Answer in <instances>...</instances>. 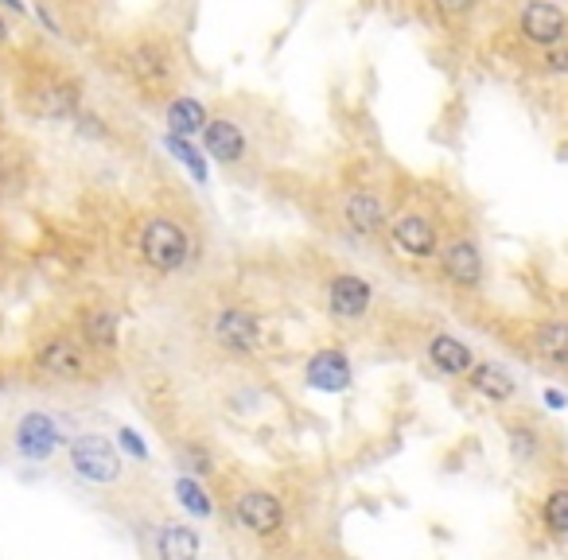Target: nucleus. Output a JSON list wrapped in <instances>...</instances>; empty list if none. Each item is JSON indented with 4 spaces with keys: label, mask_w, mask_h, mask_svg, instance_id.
Here are the masks:
<instances>
[{
    "label": "nucleus",
    "mask_w": 568,
    "mask_h": 560,
    "mask_svg": "<svg viewBox=\"0 0 568 560\" xmlns=\"http://www.w3.org/2000/svg\"><path fill=\"white\" fill-rule=\"evenodd\" d=\"M518 32L526 35L530 43L537 47H557V43H565L568 35V16L557 8V4H549V0H530L526 8H522V16H518Z\"/></svg>",
    "instance_id": "6"
},
{
    "label": "nucleus",
    "mask_w": 568,
    "mask_h": 560,
    "mask_svg": "<svg viewBox=\"0 0 568 560\" xmlns=\"http://www.w3.org/2000/svg\"><path fill=\"white\" fill-rule=\"evenodd\" d=\"M440 265H444V277L460 288H479L483 284V253L479 245L460 238V242H448L440 249Z\"/></svg>",
    "instance_id": "10"
},
{
    "label": "nucleus",
    "mask_w": 568,
    "mask_h": 560,
    "mask_svg": "<svg viewBox=\"0 0 568 560\" xmlns=\"http://www.w3.org/2000/svg\"><path fill=\"white\" fill-rule=\"evenodd\" d=\"M164 148H168V152H176V160H179V164H183V168H187V172L195 175L199 183L207 179V160H203V156H199V152L191 148V140L172 137V133H168V137H164Z\"/></svg>",
    "instance_id": "24"
},
{
    "label": "nucleus",
    "mask_w": 568,
    "mask_h": 560,
    "mask_svg": "<svg viewBox=\"0 0 568 560\" xmlns=\"http://www.w3.org/2000/svg\"><path fill=\"white\" fill-rule=\"evenodd\" d=\"M117 436H121V448H125L129 455H137V459H148V448H144V440L137 436V432H133V428H121Z\"/></svg>",
    "instance_id": "27"
},
{
    "label": "nucleus",
    "mask_w": 568,
    "mask_h": 560,
    "mask_svg": "<svg viewBox=\"0 0 568 560\" xmlns=\"http://www.w3.org/2000/svg\"><path fill=\"white\" fill-rule=\"evenodd\" d=\"M176 498H179V506H183L187 514H195V518H211V514H214L211 494H207V487H203L195 475H179V479H176Z\"/></svg>",
    "instance_id": "20"
},
{
    "label": "nucleus",
    "mask_w": 568,
    "mask_h": 560,
    "mask_svg": "<svg viewBox=\"0 0 568 560\" xmlns=\"http://www.w3.org/2000/svg\"><path fill=\"white\" fill-rule=\"evenodd\" d=\"M71 467L78 479H86V483H117L121 479V455L117 448L109 444L106 436H98V432H86V436H78L71 444Z\"/></svg>",
    "instance_id": "2"
},
{
    "label": "nucleus",
    "mask_w": 568,
    "mask_h": 560,
    "mask_svg": "<svg viewBox=\"0 0 568 560\" xmlns=\"http://www.w3.org/2000/svg\"><path fill=\"white\" fill-rule=\"evenodd\" d=\"M304 374H308V385L320 389V393H343L351 385L355 370H351V358L343 350H320V354H312Z\"/></svg>",
    "instance_id": "12"
},
{
    "label": "nucleus",
    "mask_w": 568,
    "mask_h": 560,
    "mask_svg": "<svg viewBox=\"0 0 568 560\" xmlns=\"http://www.w3.org/2000/svg\"><path fill=\"white\" fill-rule=\"evenodd\" d=\"M261 319L249 312V308H222L214 315V343L234 354V358H246V354H257L261 350Z\"/></svg>",
    "instance_id": "3"
},
{
    "label": "nucleus",
    "mask_w": 568,
    "mask_h": 560,
    "mask_svg": "<svg viewBox=\"0 0 568 560\" xmlns=\"http://www.w3.org/2000/svg\"><path fill=\"white\" fill-rule=\"evenodd\" d=\"M4 35H8V28H4V20H0V43H4Z\"/></svg>",
    "instance_id": "31"
},
{
    "label": "nucleus",
    "mask_w": 568,
    "mask_h": 560,
    "mask_svg": "<svg viewBox=\"0 0 568 560\" xmlns=\"http://www.w3.org/2000/svg\"><path fill=\"white\" fill-rule=\"evenodd\" d=\"M370 304H374V288H370L366 277H358V273L331 277V284H327V312L335 315V319H343V323L366 319Z\"/></svg>",
    "instance_id": "5"
},
{
    "label": "nucleus",
    "mask_w": 568,
    "mask_h": 560,
    "mask_svg": "<svg viewBox=\"0 0 568 560\" xmlns=\"http://www.w3.org/2000/svg\"><path fill=\"white\" fill-rule=\"evenodd\" d=\"M545 67L553 70V74H568V47H549V55H545Z\"/></svg>",
    "instance_id": "28"
},
{
    "label": "nucleus",
    "mask_w": 568,
    "mask_h": 560,
    "mask_svg": "<svg viewBox=\"0 0 568 560\" xmlns=\"http://www.w3.org/2000/svg\"><path fill=\"white\" fill-rule=\"evenodd\" d=\"M234 518L253 537H277L284 529V506L273 490H242L234 498Z\"/></svg>",
    "instance_id": "4"
},
{
    "label": "nucleus",
    "mask_w": 568,
    "mask_h": 560,
    "mask_svg": "<svg viewBox=\"0 0 568 560\" xmlns=\"http://www.w3.org/2000/svg\"><path fill=\"white\" fill-rule=\"evenodd\" d=\"M390 238H393V245H397L405 257H413V261H428V257H436V253H440L436 226L428 222L425 214H417V210H409V214L393 218Z\"/></svg>",
    "instance_id": "7"
},
{
    "label": "nucleus",
    "mask_w": 568,
    "mask_h": 560,
    "mask_svg": "<svg viewBox=\"0 0 568 560\" xmlns=\"http://www.w3.org/2000/svg\"><path fill=\"white\" fill-rule=\"evenodd\" d=\"M36 366L43 374H51V378H63V382H78V378H86V350L82 343H74V339H47L36 354Z\"/></svg>",
    "instance_id": "8"
},
{
    "label": "nucleus",
    "mask_w": 568,
    "mask_h": 560,
    "mask_svg": "<svg viewBox=\"0 0 568 560\" xmlns=\"http://www.w3.org/2000/svg\"><path fill=\"white\" fill-rule=\"evenodd\" d=\"M156 560H199L203 553V537L199 529H191L187 522H164L156 529Z\"/></svg>",
    "instance_id": "13"
},
{
    "label": "nucleus",
    "mask_w": 568,
    "mask_h": 560,
    "mask_svg": "<svg viewBox=\"0 0 568 560\" xmlns=\"http://www.w3.org/2000/svg\"><path fill=\"white\" fill-rule=\"evenodd\" d=\"M141 257L156 273H176L191 257V238L176 218H148L141 230Z\"/></svg>",
    "instance_id": "1"
},
{
    "label": "nucleus",
    "mask_w": 568,
    "mask_h": 560,
    "mask_svg": "<svg viewBox=\"0 0 568 560\" xmlns=\"http://www.w3.org/2000/svg\"><path fill=\"white\" fill-rule=\"evenodd\" d=\"M343 222H347V230H355L358 238H378L386 230L390 214H386V203L374 191H355V195L343 199Z\"/></svg>",
    "instance_id": "9"
},
{
    "label": "nucleus",
    "mask_w": 568,
    "mask_h": 560,
    "mask_svg": "<svg viewBox=\"0 0 568 560\" xmlns=\"http://www.w3.org/2000/svg\"><path fill=\"white\" fill-rule=\"evenodd\" d=\"M117 323H121L117 312H109V308H90L86 319H82V339L98 350H113L117 347Z\"/></svg>",
    "instance_id": "19"
},
{
    "label": "nucleus",
    "mask_w": 568,
    "mask_h": 560,
    "mask_svg": "<svg viewBox=\"0 0 568 560\" xmlns=\"http://www.w3.org/2000/svg\"><path fill=\"white\" fill-rule=\"evenodd\" d=\"M179 459H183V467H187L195 479H207V475L214 471L211 452H207V448H199V444H187V448L179 452Z\"/></svg>",
    "instance_id": "26"
},
{
    "label": "nucleus",
    "mask_w": 568,
    "mask_h": 560,
    "mask_svg": "<svg viewBox=\"0 0 568 560\" xmlns=\"http://www.w3.org/2000/svg\"><path fill=\"white\" fill-rule=\"evenodd\" d=\"M129 67H133V74L141 78V82H164L168 78V55L160 51V47H152V43H144V47H137L133 51V59H129Z\"/></svg>",
    "instance_id": "21"
},
{
    "label": "nucleus",
    "mask_w": 568,
    "mask_h": 560,
    "mask_svg": "<svg viewBox=\"0 0 568 560\" xmlns=\"http://www.w3.org/2000/svg\"><path fill=\"white\" fill-rule=\"evenodd\" d=\"M203 144H207V152H211L214 160H222V164H238V160L246 156V133H242L234 121H226V117L207 121Z\"/></svg>",
    "instance_id": "14"
},
{
    "label": "nucleus",
    "mask_w": 568,
    "mask_h": 560,
    "mask_svg": "<svg viewBox=\"0 0 568 560\" xmlns=\"http://www.w3.org/2000/svg\"><path fill=\"white\" fill-rule=\"evenodd\" d=\"M541 525L553 537H568V487H557L541 506Z\"/></svg>",
    "instance_id": "23"
},
{
    "label": "nucleus",
    "mask_w": 568,
    "mask_h": 560,
    "mask_svg": "<svg viewBox=\"0 0 568 560\" xmlns=\"http://www.w3.org/2000/svg\"><path fill=\"white\" fill-rule=\"evenodd\" d=\"M74 105H78V90L67 86V82H51V86H43V90H39L36 109L43 113V117H67Z\"/></svg>",
    "instance_id": "22"
},
{
    "label": "nucleus",
    "mask_w": 568,
    "mask_h": 560,
    "mask_svg": "<svg viewBox=\"0 0 568 560\" xmlns=\"http://www.w3.org/2000/svg\"><path fill=\"white\" fill-rule=\"evenodd\" d=\"M545 405H549V409H565L568 397L561 393V389H545Z\"/></svg>",
    "instance_id": "30"
},
{
    "label": "nucleus",
    "mask_w": 568,
    "mask_h": 560,
    "mask_svg": "<svg viewBox=\"0 0 568 560\" xmlns=\"http://www.w3.org/2000/svg\"><path fill=\"white\" fill-rule=\"evenodd\" d=\"M533 350L553 366H568V323H561V319L541 323L533 331Z\"/></svg>",
    "instance_id": "18"
},
{
    "label": "nucleus",
    "mask_w": 568,
    "mask_h": 560,
    "mask_svg": "<svg viewBox=\"0 0 568 560\" xmlns=\"http://www.w3.org/2000/svg\"><path fill=\"white\" fill-rule=\"evenodd\" d=\"M467 382H471V389H475L479 397H487V401H495V405L510 401L514 389H518L514 378H510V370L498 366V362H475V366L467 370Z\"/></svg>",
    "instance_id": "16"
},
{
    "label": "nucleus",
    "mask_w": 568,
    "mask_h": 560,
    "mask_svg": "<svg viewBox=\"0 0 568 560\" xmlns=\"http://www.w3.org/2000/svg\"><path fill=\"white\" fill-rule=\"evenodd\" d=\"M428 362H432L440 374H448V378H467V370L475 366V354H471L467 343H460L456 335H436V339L428 343Z\"/></svg>",
    "instance_id": "15"
},
{
    "label": "nucleus",
    "mask_w": 568,
    "mask_h": 560,
    "mask_svg": "<svg viewBox=\"0 0 568 560\" xmlns=\"http://www.w3.org/2000/svg\"><path fill=\"white\" fill-rule=\"evenodd\" d=\"M432 4H436L444 16H463V12H471L479 0H432Z\"/></svg>",
    "instance_id": "29"
},
{
    "label": "nucleus",
    "mask_w": 568,
    "mask_h": 560,
    "mask_svg": "<svg viewBox=\"0 0 568 560\" xmlns=\"http://www.w3.org/2000/svg\"><path fill=\"white\" fill-rule=\"evenodd\" d=\"M506 436H510V455L518 463H530L533 455H537V448H541V440L533 436V428H526V424H514Z\"/></svg>",
    "instance_id": "25"
},
{
    "label": "nucleus",
    "mask_w": 568,
    "mask_h": 560,
    "mask_svg": "<svg viewBox=\"0 0 568 560\" xmlns=\"http://www.w3.org/2000/svg\"><path fill=\"white\" fill-rule=\"evenodd\" d=\"M59 444H63V436H59V428H55L51 417H43V413L20 417V424H16V452L24 459H47Z\"/></svg>",
    "instance_id": "11"
},
{
    "label": "nucleus",
    "mask_w": 568,
    "mask_h": 560,
    "mask_svg": "<svg viewBox=\"0 0 568 560\" xmlns=\"http://www.w3.org/2000/svg\"><path fill=\"white\" fill-rule=\"evenodd\" d=\"M207 109H203V102H195V98H176V102L168 105V133L172 137H199L203 129H207Z\"/></svg>",
    "instance_id": "17"
}]
</instances>
